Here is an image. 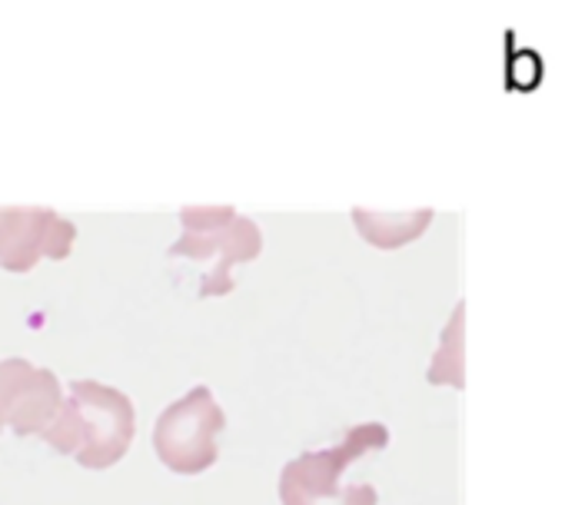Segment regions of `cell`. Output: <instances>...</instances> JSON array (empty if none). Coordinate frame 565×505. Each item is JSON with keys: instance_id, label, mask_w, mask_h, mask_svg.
I'll return each mask as SVG.
<instances>
[{"instance_id": "cell-1", "label": "cell", "mask_w": 565, "mask_h": 505, "mask_svg": "<svg viewBox=\"0 0 565 505\" xmlns=\"http://www.w3.org/2000/svg\"><path fill=\"white\" fill-rule=\"evenodd\" d=\"M390 442L383 422H360L343 432L330 449H310L290 459L279 472V502L282 505H380V492L366 482L340 488V475L366 452H376Z\"/></svg>"}, {"instance_id": "cell-2", "label": "cell", "mask_w": 565, "mask_h": 505, "mask_svg": "<svg viewBox=\"0 0 565 505\" xmlns=\"http://www.w3.org/2000/svg\"><path fill=\"white\" fill-rule=\"evenodd\" d=\"M226 416L206 386H193L183 399L167 406L153 426V449L160 462L180 475L210 469L220 455L216 436Z\"/></svg>"}, {"instance_id": "cell-3", "label": "cell", "mask_w": 565, "mask_h": 505, "mask_svg": "<svg viewBox=\"0 0 565 505\" xmlns=\"http://www.w3.org/2000/svg\"><path fill=\"white\" fill-rule=\"evenodd\" d=\"M263 253V229L256 219L233 213L230 219L206 229H183V236L170 246V257L190 260H216L200 283V297H226L233 290V267L249 264Z\"/></svg>"}, {"instance_id": "cell-4", "label": "cell", "mask_w": 565, "mask_h": 505, "mask_svg": "<svg viewBox=\"0 0 565 505\" xmlns=\"http://www.w3.org/2000/svg\"><path fill=\"white\" fill-rule=\"evenodd\" d=\"M77 436H87L81 462L84 465H110L117 462L130 439H134V406L124 393L94 386V383H77Z\"/></svg>"}, {"instance_id": "cell-5", "label": "cell", "mask_w": 565, "mask_h": 505, "mask_svg": "<svg viewBox=\"0 0 565 505\" xmlns=\"http://www.w3.org/2000/svg\"><path fill=\"white\" fill-rule=\"evenodd\" d=\"M436 209L433 206H416V209H370V206H353V226L356 233L376 246V249H399L419 239Z\"/></svg>"}, {"instance_id": "cell-6", "label": "cell", "mask_w": 565, "mask_h": 505, "mask_svg": "<svg viewBox=\"0 0 565 505\" xmlns=\"http://www.w3.org/2000/svg\"><path fill=\"white\" fill-rule=\"evenodd\" d=\"M426 383L466 389V300L456 303V310L449 313V320L439 333V346L429 359Z\"/></svg>"}, {"instance_id": "cell-7", "label": "cell", "mask_w": 565, "mask_h": 505, "mask_svg": "<svg viewBox=\"0 0 565 505\" xmlns=\"http://www.w3.org/2000/svg\"><path fill=\"white\" fill-rule=\"evenodd\" d=\"M236 209L233 206H183L180 209V219H183V229H206V226H216L223 219H230Z\"/></svg>"}]
</instances>
